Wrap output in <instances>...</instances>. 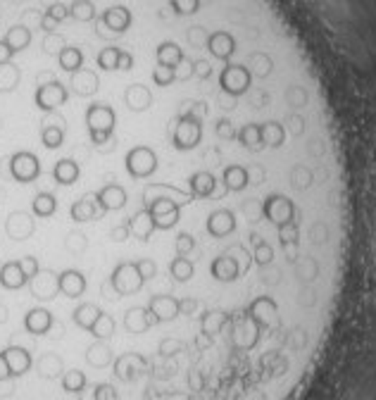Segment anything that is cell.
I'll return each mask as SVG.
<instances>
[{
	"label": "cell",
	"mask_w": 376,
	"mask_h": 400,
	"mask_svg": "<svg viewBox=\"0 0 376 400\" xmlns=\"http://www.w3.org/2000/svg\"><path fill=\"white\" fill-rule=\"evenodd\" d=\"M5 198H8V193H5V188H0V203H3Z\"/></svg>",
	"instance_id": "obj_45"
},
{
	"label": "cell",
	"mask_w": 376,
	"mask_h": 400,
	"mask_svg": "<svg viewBox=\"0 0 376 400\" xmlns=\"http://www.w3.org/2000/svg\"><path fill=\"white\" fill-rule=\"evenodd\" d=\"M5 355V362H8L10 367V374L12 377H24V374L32 369L34 360H32V353H29L27 348H19V346H10L3 350Z\"/></svg>",
	"instance_id": "obj_14"
},
{
	"label": "cell",
	"mask_w": 376,
	"mask_h": 400,
	"mask_svg": "<svg viewBox=\"0 0 376 400\" xmlns=\"http://www.w3.org/2000/svg\"><path fill=\"white\" fill-rule=\"evenodd\" d=\"M82 400H119L117 398V391H114L112 384H95L93 391H91V398H84Z\"/></svg>",
	"instance_id": "obj_34"
},
{
	"label": "cell",
	"mask_w": 376,
	"mask_h": 400,
	"mask_svg": "<svg viewBox=\"0 0 376 400\" xmlns=\"http://www.w3.org/2000/svg\"><path fill=\"white\" fill-rule=\"evenodd\" d=\"M19 267H22V272H24V277L27 279H32V277H36L38 274V260L34 258V255H24L22 260H19Z\"/></svg>",
	"instance_id": "obj_37"
},
{
	"label": "cell",
	"mask_w": 376,
	"mask_h": 400,
	"mask_svg": "<svg viewBox=\"0 0 376 400\" xmlns=\"http://www.w3.org/2000/svg\"><path fill=\"white\" fill-rule=\"evenodd\" d=\"M145 372V360L138 353H124L114 360V377L122 382H134Z\"/></svg>",
	"instance_id": "obj_12"
},
{
	"label": "cell",
	"mask_w": 376,
	"mask_h": 400,
	"mask_svg": "<svg viewBox=\"0 0 376 400\" xmlns=\"http://www.w3.org/2000/svg\"><path fill=\"white\" fill-rule=\"evenodd\" d=\"M205 122L208 119L198 117H177L169 124V143L179 153H190V150L200 148L205 134Z\"/></svg>",
	"instance_id": "obj_1"
},
{
	"label": "cell",
	"mask_w": 376,
	"mask_h": 400,
	"mask_svg": "<svg viewBox=\"0 0 376 400\" xmlns=\"http://www.w3.org/2000/svg\"><path fill=\"white\" fill-rule=\"evenodd\" d=\"M153 317H150L148 308H129L124 314V329L129 334H143L153 327Z\"/></svg>",
	"instance_id": "obj_23"
},
{
	"label": "cell",
	"mask_w": 376,
	"mask_h": 400,
	"mask_svg": "<svg viewBox=\"0 0 376 400\" xmlns=\"http://www.w3.org/2000/svg\"><path fill=\"white\" fill-rule=\"evenodd\" d=\"M86 362L95 369H103L112 362V350L105 341H95L93 346H88L86 350Z\"/></svg>",
	"instance_id": "obj_24"
},
{
	"label": "cell",
	"mask_w": 376,
	"mask_h": 400,
	"mask_svg": "<svg viewBox=\"0 0 376 400\" xmlns=\"http://www.w3.org/2000/svg\"><path fill=\"white\" fill-rule=\"evenodd\" d=\"M29 284V279L24 277L22 267H19V260H10L0 267V286H5L8 291H19Z\"/></svg>",
	"instance_id": "obj_21"
},
{
	"label": "cell",
	"mask_w": 376,
	"mask_h": 400,
	"mask_svg": "<svg viewBox=\"0 0 376 400\" xmlns=\"http://www.w3.org/2000/svg\"><path fill=\"white\" fill-rule=\"evenodd\" d=\"M124 105L131 112H145V110L153 108V91H150L145 84H129L124 88Z\"/></svg>",
	"instance_id": "obj_13"
},
{
	"label": "cell",
	"mask_w": 376,
	"mask_h": 400,
	"mask_svg": "<svg viewBox=\"0 0 376 400\" xmlns=\"http://www.w3.org/2000/svg\"><path fill=\"white\" fill-rule=\"evenodd\" d=\"M69 214H72L74 222L84 224V222H95V219H103L105 210L103 205L98 203V196L95 193H84L82 198H77L69 208Z\"/></svg>",
	"instance_id": "obj_9"
},
{
	"label": "cell",
	"mask_w": 376,
	"mask_h": 400,
	"mask_svg": "<svg viewBox=\"0 0 376 400\" xmlns=\"http://www.w3.org/2000/svg\"><path fill=\"white\" fill-rule=\"evenodd\" d=\"M69 96H72L69 82L64 84V82H60V79H55V82L46 84V86L34 88V105H36V110L41 114L58 112V110H62L64 105L69 103Z\"/></svg>",
	"instance_id": "obj_2"
},
{
	"label": "cell",
	"mask_w": 376,
	"mask_h": 400,
	"mask_svg": "<svg viewBox=\"0 0 376 400\" xmlns=\"http://www.w3.org/2000/svg\"><path fill=\"white\" fill-rule=\"evenodd\" d=\"M95 196H98V203L103 205L105 212H110V210H122L124 205H127V191H124L119 184H105L100 191H95Z\"/></svg>",
	"instance_id": "obj_20"
},
{
	"label": "cell",
	"mask_w": 376,
	"mask_h": 400,
	"mask_svg": "<svg viewBox=\"0 0 376 400\" xmlns=\"http://www.w3.org/2000/svg\"><path fill=\"white\" fill-rule=\"evenodd\" d=\"M184 348H186V343L177 341V338H164L162 343H160L158 353L164 355V358H169V355H177V353H184Z\"/></svg>",
	"instance_id": "obj_36"
},
{
	"label": "cell",
	"mask_w": 376,
	"mask_h": 400,
	"mask_svg": "<svg viewBox=\"0 0 376 400\" xmlns=\"http://www.w3.org/2000/svg\"><path fill=\"white\" fill-rule=\"evenodd\" d=\"M64 138H67V129L64 127H58V124H43L41 127V143L46 150L62 148Z\"/></svg>",
	"instance_id": "obj_25"
},
{
	"label": "cell",
	"mask_w": 376,
	"mask_h": 400,
	"mask_svg": "<svg viewBox=\"0 0 376 400\" xmlns=\"http://www.w3.org/2000/svg\"><path fill=\"white\" fill-rule=\"evenodd\" d=\"M148 312L155 324L172 322L181 314V300H177L174 296H153L148 303Z\"/></svg>",
	"instance_id": "obj_10"
},
{
	"label": "cell",
	"mask_w": 376,
	"mask_h": 400,
	"mask_svg": "<svg viewBox=\"0 0 376 400\" xmlns=\"http://www.w3.org/2000/svg\"><path fill=\"white\" fill-rule=\"evenodd\" d=\"M60 282V293L67 298H82L86 291V277L79 269H64L62 274H58Z\"/></svg>",
	"instance_id": "obj_16"
},
{
	"label": "cell",
	"mask_w": 376,
	"mask_h": 400,
	"mask_svg": "<svg viewBox=\"0 0 376 400\" xmlns=\"http://www.w3.org/2000/svg\"><path fill=\"white\" fill-rule=\"evenodd\" d=\"M169 274H172V279H174V282H179V284L190 282V279H193V274H195L193 260L177 255V258L172 260V264H169Z\"/></svg>",
	"instance_id": "obj_26"
},
{
	"label": "cell",
	"mask_w": 376,
	"mask_h": 400,
	"mask_svg": "<svg viewBox=\"0 0 376 400\" xmlns=\"http://www.w3.org/2000/svg\"><path fill=\"white\" fill-rule=\"evenodd\" d=\"M62 372H64V364L60 355H55V353L41 355V360H38V374H41L43 379H58Z\"/></svg>",
	"instance_id": "obj_27"
},
{
	"label": "cell",
	"mask_w": 376,
	"mask_h": 400,
	"mask_svg": "<svg viewBox=\"0 0 376 400\" xmlns=\"http://www.w3.org/2000/svg\"><path fill=\"white\" fill-rule=\"evenodd\" d=\"M169 400H188V398H186V396H172Z\"/></svg>",
	"instance_id": "obj_46"
},
{
	"label": "cell",
	"mask_w": 376,
	"mask_h": 400,
	"mask_svg": "<svg viewBox=\"0 0 376 400\" xmlns=\"http://www.w3.org/2000/svg\"><path fill=\"white\" fill-rule=\"evenodd\" d=\"M50 327H53V314H50V310L46 308L29 310L27 317H24V329H27L32 336H43V334L50 332Z\"/></svg>",
	"instance_id": "obj_17"
},
{
	"label": "cell",
	"mask_w": 376,
	"mask_h": 400,
	"mask_svg": "<svg viewBox=\"0 0 376 400\" xmlns=\"http://www.w3.org/2000/svg\"><path fill=\"white\" fill-rule=\"evenodd\" d=\"M29 288H32V296L36 300H53L60 293L58 274L50 272V269H38L36 277L29 279Z\"/></svg>",
	"instance_id": "obj_11"
},
{
	"label": "cell",
	"mask_w": 376,
	"mask_h": 400,
	"mask_svg": "<svg viewBox=\"0 0 376 400\" xmlns=\"http://www.w3.org/2000/svg\"><path fill=\"white\" fill-rule=\"evenodd\" d=\"M10 179L17 184H34L41 177V160L32 150H17L10 155Z\"/></svg>",
	"instance_id": "obj_4"
},
{
	"label": "cell",
	"mask_w": 376,
	"mask_h": 400,
	"mask_svg": "<svg viewBox=\"0 0 376 400\" xmlns=\"http://www.w3.org/2000/svg\"><path fill=\"white\" fill-rule=\"evenodd\" d=\"M3 129H5V117H3V112H0V134H3Z\"/></svg>",
	"instance_id": "obj_44"
},
{
	"label": "cell",
	"mask_w": 376,
	"mask_h": 400,
	"mask_svg": "<svg viewBox=\"0 0 376 400\" xmlns=\"http://www.w3.org/2000/svg\"><path fill=\"white\" fill-rule=\"evenodd\" d=\"M69 91L77 98H93L100 91V74L95 69L82 67L79 72L69 74Z\"/></svg>",
	"instance_id": "obj_8"
},
{
	"label": "cell",
	"mask_w": 376,
	"mask_h": 400,
	"mask_svg": "<svg viewBox=\"0 0 376 400\" xmlns=\"http://www.w3.org/2000/svg\"><path fill=\"white\" fill-rule=\"evenodd\" d=\"M134 264H136V269H138V274L143 277V282H150V279L158 277V264H155L153 260L143 258V260H136Z\"/></svg>",
	"instance_id": "obj_35"
},
{
	"label": "cell",
	"mask_w": 376,
	"mask_h": 400,
	"mask_svg": "<svg viewBox=\"0 0 376 400\" xmlns=\"http://www.w3.org/2000/svg\"><path fill=\"white\" fill-rule=\"evenodd\" d=\"M103 296L108 298V300H112V303H117V300L122 298V296H119V293H117V291H114V288H112V284H110V279H108V282L103 284Z\"/></svg>",
	"instance_id": "obj_41"
},
{
	"label": "cell",
	"mask_w": 376,
	"mask_h": 400,
	"mask_svg": "<svg viewBox=\"0 0 376 400\" xmlns=\"http://www.w3.org/2000/svg\"><path fill=\"white\" fill-rule=\"evenodd\" d=\"M62 388L67 393H84L86 388V374L82 369H69L62 374Z\"/></svg>",
	"instance_id": "obj_31"
},
{
	"label": "cell",
	"mask_w": 376,
	"mask_h": 400,
	"mask_svg": "<svg viewBox=\"0 0 376 400\" xmlns=\"http://www.w3.org/2000/svg\"><path fill=\"white\" fill-rule=\"evenodd\" d=\"M88 332L95 336V341H108V338H112V334H114V319L110 317L108 312H103L98 319H95V324Z\"/></svg>",
	"instance_id": "obj_30"
},
{
	"label": "cell",
	"mask_w": 376,
	"mask_h": 400,
	"mask_svg": "<svg viewBox=\"0 0 376 400\" xmlns=\"http://www.w3.org/2000/svg\"><path fill=\"white\" fill-rule=\"evenodd\" d=\"M158 153H155L150 146H136L127 153L124 158V167H127L129 177L134 179H148L158 172Z\"/></svg>",
	"instance_id": "obj_5"
},
{
	"label": "cell",
	"mask_w": 376,
	"mask_h": 400,
	"mask_svg": "<svg viewBox=\"0 0 376 400\" xmlns=\"http://www.w3.org/2000/svg\"><path fill=\"white\" fill-rule=\"evenodd\" d=\"M36 232V222H34L32 212H24V210H12V212L5 217V234L12 241H27Z\"/></svg>",
	"instance_id": "obj_7"
},
{
	"label": "cell",
	"mask_w": 376,
	"mask_h": 400,
	"mask_svg": "<svg viewBox=\"0 0 376 400\" xmlns=\"http://www.w3.org/2000/svg\"><path fill=\"white\" fill-rule=\"evenodd\" d=\"M188 388H190V391H203V388H205L203 372H198V369H190V372H188Z\"/></svg>",
	"instance_id": "obj_39"
},
{
	"label": "cell",
	"mask_w": 376,
	"mask_h": 400,
	"mask_svg": "<svg viewBox=\"0 0 376 400\" xmlns=\"http://www.w3.org/2000/svg\"><path fill=\"white\" fill-rule=\"evenodd\" d=\"M82 177V167L74 158H62L55 162L53 167V179L60 184V186H72V184L79 182Z\"/></svg>",
	"instance_id": "obj_19"
},
{
	"label": "cell",
	"mask_w": 376,
	"mask_h": 400,
	"mask_svg": "<svg viewBox=\"0 0 376 400\" xmlns=\"http://www.w3.org/2000/svg\"><path fill=\"white\" fill-rule=\"evenodd\" d=\"M8 379H12V374H10V367L5 362V355L0 353V382H8Z\"/></svg>",
	"instance_id": "obj_42"
},
{
	"label": "cell",
	"mask_w": 376,
	"mask_h": 400,
	"mask_svg": "<svg viewBox=\"0 0 376 400\" xmlns=\"http://www.w3.org/2000/svg\"><path fill=\"white\" fill-rule=\"evenodd\" d=\"M177 255H181V258H188L190 253H195L198 250V243H195V236H190L188 232H181L177 234Z\"/></svg>",
	"instance_id": "obj_33"
},
{
	"label": "cell",
	"mask_w": 376,
	"mask_h": 400,
	"mask_svg": "<svg viewBox=\"0 0 376 400\" xmlns=\"http://www.w3.org/2000/svg\"><path fill=\"white\" fill-rule=\"evenodd\" d=\"M8 317H10V310L5 308L3 303H0V324H5V322H8Z\"/></svg>",
	"instance_id": "obj_43"
},
{
	"label": "cell",
	"mask_w": 376,
	"mask_h": 400,
	"mask_svg": "<svg viewBox=\"0 0 376 400\" xmlns=\"http://www.w3.org/2000/svg\"><path fill=\"white\" fill-rule=\"evenodd\" d=\"M162 193H167V196H177L179 200H184L186 205H190L195 200V196L190 191H181V188L169 186V184H148V186L143 188V208H148V205L153 203V200L158 196H162Z\"/></svg>",
	"instance_id": "obj_18"
},
{
	"label": "cell",
	"mask_w": 376,
	"mask_h": 400,
	"mask_svg": "<svg viewBox=\"0 0 376 400\" xmlns=\"http://www.w3.org/2000/svg\"><path fill=\"white\" fill-rule=\"evenodd\" d=\"M110 284H112V288L119 293V296H134V293H138L143 288V277L138 274L136 264L134 262H122L114 267L112 277H110Z\"/></svg>",
	"instance_id": "obj_6"
},
{
	"label": "cell",
	"mask_w": 376,
	"mask_h": 400,
	"mask_svg": "<svg viewBox=\"0 0 376 400\" xmlns=\"http://www.w3.org/2000/svg\"><path fill=\"white\" fill-rule=\"evenodd\" d=\"M127 224H129L131 236L138 238V241H143V243L150 241V236H153V232H155V224H153V217H150L148 208H143V210H138L136 214H131Z\"/></svg>",
	"instance_id": "obj_22"
},
{
	"label": "cell",
	"mask_w": 376,
	"mask_h": 400,
	"mask_svg": "<svg viewBox=\"0 0 376 400\" xmlns=\"http://www.w3.org/2000/svg\"><path fill=\"white\" fill-rule=\"evenodd\" d=\"M103 314V310L98 308V305H93V303H82L77 310H74V324L77 327H82V329H91L93 324H95V319Z\"/></svg>",
	"instance_id": "obj_29"
},
{
	"label": "cell",
	"mask_w": 376,
	"mask_h": 400,
	"mask_svg": "<svg viewBox=\"0 0 376 400\" xmlns=\"http://www.w3.org/2000/svg\"><path fill=\"white\" fill-rule=\"evenodd\" d=\"M184 200H179L177 196H158L153 203L148 205V212L153 217L155 229L160 232H167V229H174L179 222H181V208Z\"/></svg>",
	"instance_id": "obj_3"
},
{
	"label": "cell",
	"mask_w": 376,
	"mask_h": 400,
	"mask_svg": "<svg viewBox=\"0 0 376 400\" xmlns=\"http://www.w3.org/2000/svg\"><path fill=\"white\" fill-rule=\"evenodd\" d=\"M22 79H24V72L14 58L10 62L0 64V96H12L14 91H19L22 86Z\"/></svg>",
	"instance_id": "obj_15"
},
{
	"label": "cell",
	"mask_w": 376,
	"mask_h": 400,
	"mask_svg": "<svg viewBox=\"0 0 376 400\" xmlns=\"http://www.w3.org/2000/svg\"><path fill=\"white\" fill-rule=\"evenodd\" d=\"M129 236H131V232H129V224L127 222L117 224V227L110 229V241H114V243H124Z\"/></svg>",
	"instance_id": "obj_38"
},
{
	"label": "cell",
	"mask_w": 376,
	"mask_h": 400,
	"mask_svg": "<svg viewBox=\"0 0 376 400\" xmlns=\"http://www.w3.org/2000/svg\"><path fill=\"white\" fill-rule=\"evenodd\" d=\"M64 248L72 255H82L84 250L88 248V236L84 232H69L67 236H64Z\"/></svg>",
	"instance_id": "obj_32"
},
{
	"label": "cell",
	"mask_w": 376,
	"mask_h": 400,
	"mask_svg": "<svg viewBox=\"0 0 376 400\" xmlns=\"http://www.w3.org/2000/svg\"><path fill=\"white\" fill-rule=\"evenodd\" d=\"M55 210H58V200H55L53 193L41 191V193H36V198L32 200V214L34 217H43V219L53 217Z\"/></svg>",
	"instance_id": "obj_28"
},
{
	"label": "cell",
	"mask_w": 376,
	"mask_h": 400,
	"mask_svg": "<svg viewBox=\"0 0 376 400\" xmlns=\"http://www.w3.org/2000/svg\"><path fill=\"white\" fill-rule=\"evenodd\" d=\"M198 310V300L195 298H184L181 300V314H195Z\"/></svg>",
	"instance_id": "obj_40"
}]
</instances>
